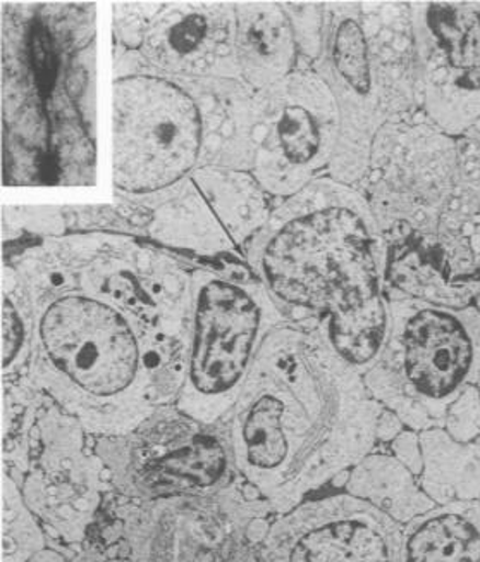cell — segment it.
<instances>
[{
  "mask_svg": "<svg viewBox=\"0 0 480 562\" xmlns=\"http://www.w3.org/2000/svg\"><path fill=\"white\" fill-rule=\"evenodd\" d=\"M56 290L36 314V344L45 395L92 437H117L137 428L156 407L174 404L183 368L160 352L137 317L95 289Z\"/></svg>",
  "mask_w": 480,
  "mask_h": 562,
  "instance_id": "3",
  "label": "cell"
},
{
  "mask_svg": "<svg viewBox=\"0 0 480 562\" xmlns=\"http://www.w3.org/2000/svg\"><path fill=\"white\" fill-rule=\"evenodd\" d=\"M364 380L404 428H445L449 409L480 382L479 307L388 297L385 341Z\"/></svg>",
  "mask_w": 480,
  "mask_h": 562,
  "instance_id": "4",
  "label": "cell"
},
{
  "mask_svg": "<svg viewBox=\"0 0 480 562\" xmlns=\"http://www.w3.org/2000/svg\"><path fill=\"white\" fill-rule=\"evenodd\" d=\"M50 543L14 480L2 473V562H28Z\"/></svg>",
  "mask_w": 480,
  "mask_h": 562,
  "instance_id": "19",
  "label": "cell"
},
{
  "mask_svg": "<svg viewBox=\"0 0 480 562\" xmlns=\"http://www.w3.org/2000/svg\"><path fill=\"white\" fill-rule=\"evenodd\" d=\"M28 341V329L24 323L23 313L16 302L4 293L2 301V366L8 373L11 366L16 364L24 346Z\"/></svg>",
  "mask_w": 480,
  "mask_h": 562,
  "instance_id": "20",
  "label": "cell"
},
{
  "mask_svg": "<svg viewBox=\"0 0 480 562\" xmlns=\"http://www.w3.org/2000/svg\"><path fill=\"white\" fill-rule=\"evenodd\" d=\"M344 492L385 510L401 527L436 507L409 468L377 449L346 474Z\"/></svg>",
  "mask_w": 480,
  "mask_h": 562,
  "instance_id": "16",
  "label": "cell"
},
{
  "mask_svg": "<svg viewBox=\"0 0 480 562\" xmlns=\"http://www.w3.org/2000/svg\"><path fill=\"white\" fill-rule=\"evenodd\" d=\"M28 562H71L69 555L65 551H60L56 543H50L47 549L38 552L35 558L30 559Z\"/></svg>",
  "mask_w": 480,
  "mask_h": 562,
  "instance_id": "25",
  "label": "cell"
},
{
  "mask_svg": "<svg viewBox=\"0 0 480 562\" xmlns=\"http://www.w3.org/2000/svg\"><path fill=\"white\" fill-rule=\"evenodd\" d=\"M386 241L355 195L324 187L268 238L261 252L265 289L293 322L316 323L362 374L388 328Z\"/></svg>",
  "mask_w": 480,
  "mask_h": 562,
  "instance_id": "2",
  "label": "cell"
},
{
  "mask_svg": "<svg viewBox=\"0 0 480 562\" xmlns=\"http://www.w3.org/2000/svg\"><path fill=\"white\" fill-rule=\"evenodd\" d=\"M267 289L220 274L198 278L190 295L188 340L176 404L183 413L217 425L247 382L276 316Z\"/></svg>",
  "mask_w": 480,
  "mask_h": 562,
  "instance_id": "7",
  "label": "cell"
},
{
  "mask_svg": "<svg viewBox=\"0 0 480 562\" xmlns=\"http://www.w3.org/2000/svg\"><path fill=\"white\" fill-rule=\"evenodd\" d=\"M205 36V20L198 14L184 18L180 24L171 30L169 42L172 48L180 54L193 53L202 44Z\"/></svg>",
  "mask_w": 480,
  "mask_h": 562,
  "instance_id": "23",
  "label": "cell"
},
{
  "mask_svg": "<svg viewBox=\"0 0 480 562\" xmlns=\"http://www.w3.org/2000/svg\"><path fill=\"white\" fill-rule=\"evenodd\" d=\"M419 440V485L436 506L480 501V438L460 442L445 428H433L421 431Z\"/></svg>",
  "mask_w": 480,
  "mask_h": 562,
  "instance_id": "15",
  "label": "cell"
},
{
  "mask_svg": "<svg viewBox=\"0 0 480 562\" xmlns=\"http://www.w3.org/2000/svg\"><path fill=\"white\" fill-rule=\"evenodd\" d=\"M391 454L403 464L404 468H409L416 480L422 473V449L421 440H419V434L412 430H403L391 442Z\"/></svg>",
  "mask_w": 480,
  "mask_h": 562,
  "instance_id": "24",
  "label": "cell"
},
{
  "mask_svg": "<svg viewBox=\"0 0 480 562\" xmlns=\"http://www.w3.org/2000/svg\"><path fill=\"white\" fill-rule=\"evenodd\" d=\"M253 562H255V561H253Z\"/></svg>",
  "mask_w": 480,
  "mask_h": 562,
  "instance_id": "27",
  "label": "cell"
},
{
  "mask_svg": "<svg viewBox=\"0 0 480 562\" xmlns=\"http://www.w3.org/2000/svg\"><path fill=\"white\" fill-rule=\"evenodd\" d=\"M329 60L338 83L356 102H370L374 93L370 45L364 26L355 14L341 12L332 26Z\"/></svg>",
  "mask_w": 480,
  "mask_h": 562,
  "instance_id": "18",
  "label": "cell"
},
{
  "mask_svg": "<svg viewBox=\"0 0 480 562\" xmlns=\"http://www.w3.org/2000/svg\"><path fill=\"white\" fill-rule=\"evenodd\" d=\"M71 562H132L121 547L93 533L80 549L69 554Z\"/></svg>",
  "mask_w": 480,
  "mask_h": 562,
  "instance_id": "22",
  "label": "cell"
},
{
  "mask_svg": "<svg viewBox=\"0 0 480 562\" xmlns=\"http://www.w3.org/2000/svg\"><path fill=\"white\" fill-rule=\"evenodd\" d=\"M116 180L133 192L157 190L183 177L201 153L195 102L160 78H128L114 101Z\"/></svg>",
  "mask_w": 480,
  "mask_h": 562,
  "instance_id": "9",
  "label": "cell"
},
{
  "mask_svg": "<svg viewBox=\"0 0 480 562\" xmlns=\"http://www.w3.org/2000/svg\"><path fill=\"white\" fill-rule=\"evenodd\" d=\"M255 562H401V525L346 492L274 516Z\"/></svg>",
  "mask_w": 480,
  "mask_h": 562,
  "instance_id": "11",
  "label": "cell"
},
{
  "mask_svg": "<svg viewBox=\"0 0 480 562\" xmlns=\"http://www.w3.org/2000/svg\"><path fill=\"white\" fill-rule=\"evenodd\" d=\"M114 495L153 501L208 495L243 486L225 434L183 413L176 404L156 407L137 428L95 438Z\"/></svg>",
  "mask_w": 480,
  "mask_h": 562,
  "instance_id": "8",
  "label": "cell"
},
{
  "mask_svg": "<svg viewBox=\"0 0 480 562\" xmlns=\"http://www.w3.org/2000/svg\"><path fill=\"white\" fill-rule=\"evenodd\" d=\"M425 120L452 137L480 125V2H413Z\"/></svg>",
  "mask_w": 480,
  "mask_h": 562,
  "instance_id": "10",
  "label": "cell"
},
{
  "mask_svg": "<svg viewBox=\"0 0 480 562\" xmlns=\"http://www.w3.org/2000/svg\"><path fill=\"white\" fill-rule=\"evenodd\" d=\"M30 48H32V63L38 90L47 95L53 90L54 78H56V56H54L50 35L42 23L33 26Z\"/></svg>",
  "mask_w": 480,
  "mask_h": 562,
  "instance_id": "21",
  "label": "cell"
},
{
  "mask_svg": "<svg viewBox=\"0 0 480 562\" xmlns=\"http://www.w3.org/2000/svg\"><path fill=\"white\" fill-rule=\"evenodd\" d=\"M385 407L316 323L277 326L219 426L241 482L274 516L379 446Z\"/></svg>",
  "mask_w": 480,
  "mask_h": 562,
  "instance_id": "1",
  "label": "cell"
},
{
  "mask_svg": "<svg viewBox=\"0 0 480 562\" xmlns=\"http://www.w3.org/2000/svg\"><path fill=\"white\" fill-rule=\"evenodd\" d=\"M391 238L433 237L460 177V142L428 123L404 128ZM388 240V241H389Z\"/></svg>",
  "mask_w": 480,
  "mask_h": 562,
  "instance_id": "12",
  "label": "cell"
},
{
  "mask_svg": "<svg viewBox=\"0 0 480 562\" xmlns=\"http://www.w3.org/2000/svg\"><path fill=\"white\" fill-rule=\"evenodd\" d=\"M2 468L48 539L68 555L92 537L113 494L95 437L47 395L5 398Z\"/></svg>",
  "mask_w": 480,
  "mask_h": 562,
  "instance_id": "5",
  "label": "cell"
},
{
  "mask_svg": "<svg viewBox=\"0 0 480 562\" xmlns=\"http://www.w3.org/2000/svg\"><path fill=\"white\" fill-rule=\"evenodd\" d=\"M322 97L289 102L281 111L276 133L286 162L295 169H310L324 156L328 145V114Z\"/></svg>",
  "mask_w": 480,
  "mask_h": 562,
  "instance_id": "17",
  "label": "cell"
},
{
  "mask_svg": "<svg viewBox=\"0 0 480 562\" xmlns=\"http://www.w3.org/2000/svg\"><path fill=\"white\" fill-rule=\"evenodd\" d=\"M401 562H480V501L436 506L403 525Z\"/></svg>",
  "mask_w": 480,
  "mask_h": 562,
  "instance_id": "14",
  "label": "cell"
},
{
  "mask_svg": "<svg viewBox=\"0 0 480 562\" xmlns=\"http://www.w3.org/2000/svg\"><path fill=\"white\" fill-rule=\"evenodd\" d=\"M385 290L388 297L467 307L480 297V280H455L415 238L403 237L386 241Z\"/></svg>",
  "mask_w": 480,
  "mask_h": 562,
  "instance_id": "13",
  "label": "cell"
},
{
  "mask_svg": "<svg viewBox=\"0 0 480 562\" xmlns=\"http://www.w3.org/2000/svg\"><path fill=\"white\" fill-rule=\"evenodd\" d=\"M477 390H479V395H480V382H479V385H477Z\"/></svg>",
  "mask_w": 480,
  "mask_h": 562,
  "instance_id": "26",
  "label": "cell"
},
{
  "mask_svg": "<svg viewBox=\"0 0 480 562\" xmlns=\"http://www.w3.org/2000/svg\"><path fill=\"white\" fill-rule=\"evenodd\" d=\"M273 518L244 485L153 501L111 494L93 533L119 546L132 562H253Z\"/></svg>",
  "mask_w": 480,
  "mask_h": 562,
  "instance_id": "6",
  "label": "cell"
}]
</instances>
